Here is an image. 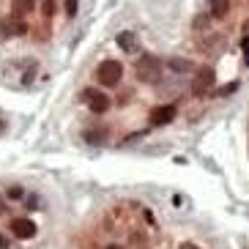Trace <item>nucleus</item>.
Returning a JSON list of instances; mask_svg holds the SVG:
<instances>
[{
    "label": "nucleus",
    "mask_w": 249,
    "mask_h": 249,
    "mask_svg": "<svg viewBox=\"0 0 249 249\" xmlns=\"http://www.w3.org/2000/svg\"><path fill=\"white\" fill-rule=\"evenodd\" d=\"M173 118H176V107H173V104H161V107H156V110L151 112V124L154 126H167Z\"/></svg>",
    "instance_id": "nucleus-6"
},
{
    "label": "nucleus",
    "mask_w": 249,
    "mask_h": 249,
    "mask_svg": "<svg viewBox=\"0 0 249 249\" xmlns=\"http://www.w3.org/2000/svg\"><path fill=\"white\" fill-rule=\"evenodd\" d=\"M208 3H211V17L216 19H225L230 11V0H208Z\"/></svg>",
    "instance_id": "nucleus-8"
},
{
    "label": "nucleus",
    "mask_w": 249,
    "mask_h": 249,
    "mask_svg": "<svg viewBox=\"0 0 249 249\" xmlns=\"http://www.w3.org/2000/svg\"><path fill=\"white\" fill-rule=\"evenodd\" d=\"M41 11H44V17H52L55 14V0H41Z\"/></svg>",
    "instance_id": "nucleus-13"
},
{
    "label": "nucleus",
    "mask_w": 249,
    "mask_h": 249,
    "mask_svg": "<svg viewBox=\"0 0 249 249\" xmlns=\"http://www.w3.org/2000/svg\"><path fill=\"white\" fill-rule=\"evenodd\" d=\"M121 77H124V66L118 60H102L99 69H96V80L102 82L104 88H115Z\"/></svg>",
    "instance_id": "nucleus-1"
},
{
    "label": "nucleus",
    "mask_w": 249,
    "mask_h": 249,
    "mask_svg": "<svg viewBox=\"0 0 249 249\" xmlns=\"http://www.w3.org/2000/svg\"><path fill=\"white\" fill-rule=\"evenodd\" d=\"M181 249H200V247H195V244H183Z\"/></svg>",
    "instance_id": "nucleus-19"
},
{
    "label": "nucleus",
    "mask_w": 249,
    "mask_h": 249,
    "mask_svg": "<svg viewBox=\"0 0 249 249\" xmlns=\"http://www.w3.org/2000/svg\"><path fill=\"white\" fill-rule=\"evenodd\" d=\"M82 102H85V107H88L93 115H104V112L112 107L110 96H104V90H96V88H85V90H82Z\"/></svg>",
    "instance_id": "nucleus-3"
},
{
    "label": "nucleus",
    "mask_w": 249,
    "mask_h": 249,
    "mask_svg": "<svg viewBox=\"0 0 249 249\" xmlns=\"http://www.w3.org/2000/svg\"><path fill=\"white\" fill-rule=\"evenodd\" d=\"M6 247H8V241L3 238V235H0V249H6Z\"/></svg>",
    "instance_id": "nucleus-18"
},
{
    "label": "nucleus",
    "mask_w": 249,
    "mask_h": 249,
    "mask_svg": "<svg viewBox=\"0 0 249 249\" xmlns=\"http://www.w3.org/2000/svg\"><path fill=\"white\" fill-rule=\"evenodd\" d=\"M11 8H14V14H28V11H33V8H36V0H14V3H11Z\"/></svg>",
    "instance_id": "nucleus-10"
},
{
    "label": "nucleus",
    "mask_w": 249,
    "mask_h": 249,
    "mask_svg": "<svg viewBox=\"0 0 249 249\" xmlns=\"http://www.w3.org/2000/svg\"><path fill=\"white\" fill-rule=\"evenodd\" d=\"M167 66H170V71H176V74H189V71H192V60L170 58V60H167Z\"/></svg>",
    "instance_id": "nucleus-9"
},
{
    "label": "nucleus",
    "mask_w": 249,
    "mask_h": 249,
    "mask_svg": "<svg viewBox=\"0 0 249 249\" xmlns=\"http://www.w3.org/2000/svg\"><path fill=\"white\" fill-rule=\"evenodd\" d=\"M104 249H124V247H118V244H110V247H104Z\"/></svg>",
    "instance_id": "nucleus-20"
},
{
    "label": "nucleus",
    "mask_w": 249,
    "mask_h": 249,
    "mask_svg": "<svg viewBox=\"0 0 249 249\" xmlns=\"http://www.w3.org/2000/svg\"><path fill=\"white\" fill-rule=\"evenodd\" d=\"M8 197H11V200H22L25 197V189H22V186H11V189H8Z\"/></svg>",
    "instance_id": "nucleus-14"
},
{
    "label": "nucleus",
    "mask_w": 249,
    "mask_h": 249,
    "mask_svg": "<svg viewBox=\"0 0 249 249\" xmlns=\"http://www.w3.org/2000/svg\"><path fill=\"white\" fill-rule=\"evenodd\" d=\"M137 77L142 82H159L161 80V63L156 55H142L137 60Z\"/></svg>",
    "instance_id": "nucleus-2"
},
{
    "label": "nucleus",
    "mask_w": 249,
    "mask_h": 249,
    "mask_svg": "<svg viewBox=\"0 0 249 249\" xmlns=\"http://www.w3.org/2000/svg\"><path fill=\"white\" fill-rule=\"evenodd\" d=\"M241 47H244V50L249 52V36H247V38H244V41H241Z\"/></svg>",
    "instance_id": "nucleus-17"
},
{
    "label": "nucleus",
    "mask_w": 249,
    "mask_h": 249,
    "mask_svg": "<svg viewBox=\"0 0 249 249\" xmlns=\"http://www.w3.org/2000/svg\"><path fill=\"white\" fill-rule=\"evenodd\" d=\"M11 235H14V238H19V241H30V238H33V235H36V225H33V222L30 219H14L11 222Z\"/></svg>",
    "instance_id": "nucleus-5"
},
{
    "label": "nucleus",
    "mask_w": 249,
    "mask_h": 249,
    "mask_svg": "<svg viewBox=\"0 0 249 249\" xmlns=\"http://www.w3.org/2000/svg\"><path fill=\"white\" fill-rule=\"evenodd\" d=\"M8 33H11V36H25V33H28V25L25 22H8Z\"/></svg>",
    "instance_id": "nucleus-12"
},
{
    "label": "nucleus",
    "mask_w": 249,
    "mask_h": 249,
    "mask_svg": "<svg viewBox=\"0 0 249 249\" xmlns=\"http://www.w3.org/2000/svg\"><path fill=\"white\" fill-rule=\"evenodd\" d=\"M238 90V80H233V82H227V85H222L219 90H213V96H230V93H235Z\"/></svg>",
    "instance_id": "nucleus-11"
},
{
    "label": "nucleus",
    "mask_w": 249,
    "mask_h": 249,
    "mask_svg": "<svg viewBox=\"0 0 249 249\" xmlns=\"http://www.w3.org/2000/svg\"><path fill=\"white\" fill-rule=\"evenodd\" d=\"M28 208H30V211H36V208H38V200L30 197V200H28Z\"/></svg>",
    "instance_id": "nucleus-16"
},
{
    "label": "nucleus",
    "mask_w": 249,
    "mask_h": 249,
    "mask_svg": "<svg viewBox=\"0 0 249 249\" xmlns=\"http://www.w3.org/2000/svg\"><path fill=\"white\" fill-rule=\"evenodd\" d=\"M66 14H69V17L77 14V0H66Z\"/></svg>",
    "instance_id": "nucleus-15"
},
{
    "label": "nucleus",
    "mask_w": 249,
    "mask_h": 249,
    "mask_svg": "<svg viewBox=\"0 0 249 249\" xmlns=\"http://www.w3.org/2000/svg\"><path fill=\"white\" fill-rule=\"evenodd\" d=\"M118 47L124 52H137V36H134L132 30H126V33H118Z\"/></svg>",
    "instance_id": "nucleus-7"
},
{
    "label": "nucleus",
    "mask_w": 249,
    "mask_h": 249,
    "mask_svg": "<svg viewBox=\"0 0 249 249\" xmlns=\"http://www.w3.org/2000/svg\"><path fill=\"white\" fill-rule=\"evenodd\" d=\"M213 80H216V74H213V69L203 66L197 74H195V77H192V93H195V96L208 93V90L213 88Z\"/></svg>",
    "instance_id": "nucleus-4"
}]
</instances>
